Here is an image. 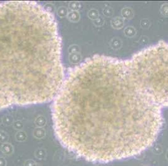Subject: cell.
<instances>
[{
    "mask_svg": "<svg viewBox=\"0 0 168 166\" xmlns=\"http://www.w3.org/2000/svg\"><path fill=\"white\" fill-rule=\"evenodd\" d=\"M168 108V43L125 59L95 55L71 69L51 106L63 147L95 163L134 157L154 144Z\"/></svg>",
    "mask_w": 168,
    "mask_h": 166,
    "instance_id": "cell-1",
    "label": "cell"
},
{
    "mask_svg": "<svg viewBox=\"0 0 168 166\" xmlns=\"http://www.w3.org/2000/svg\"><path fill=\"white\" fill-rule=\"evenodd\" d=\"M65 77L52 13L35 1H0V111L50 101Z\"/></svg>",
    "mask_w": 168,
    "mask_h": 166,
    "instance_id": "cell-2",
    "label": "cell"
}]
</instances>
